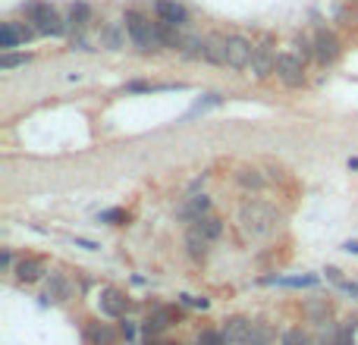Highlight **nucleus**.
Wrapping results in <instances>:
<instances>
[{
  "label": "nucleus",
  "instance_id": "obj_29",
  "mask_svg": "<svg viewBox=\"0 0 358 345\" xmlns=\"http://www.w3.org/2000/svg\"><path fill=\"white\" fill-rule=\"evenodd\" d=\"M195 345H227V342H223L220 330H201V333H198V339H195Z\"/></svg>",
  "mask_w": 358,
  "mask_h": 345
},
{
  "label": "nucleus",
  "instance_id": "obj_3",
  "mask_svg": "<svg viewBox=\"0 0 358 345\" xmlns=\"http://www.w3.org/2000/svg\"><path fill=\"white\" fill-rule=\"evenodd\" d=\"M25 16H29L31 22L38 25V31H41V35H54V38H60L63 31H66L63 19L57 16V10H54L50 3H29V6H25Z\"/></svg>",
  "mask_w": 358,
  "mask_h": 345
},
{
  "label": "nucleus",
  "instance_id": "obj_26",
  "mask_svg": "<svg viewBox=\"0 0 358 345\" xmlns=\"http://www.w3.org/2000/svg\"><path fill=\"white\" fill-rule=\"evenodd\" d=\"M305 314L311 317L315 323H327V317H330V308L327 304H317V302H311L308 308H305Z\"/></svg>",
  "mask_w": 358,
  "mask_h": 345
},
{
  "label": "nucleus",
  "instance_id": "obj_36",
  "mask_svg": "<svg viewBox=\"0 0 358 345\" xmlns=\"http://www.w3.org/2000/svg\"><path fill=\"white\" fill-rule=\"evenodd\" d=\"M346 251H352V254H358V242H346Z\"/></svg>",
  "mask_w": 358,
  "mask_h": 345
},
{
  "label": "nucleus",
  "instance_id": "obj_33",
  "mask_svg": "<svg viewBox=\"0 0 358 345\" xmlns=\"http://www.w3.org/2000/svg\"><path fill=\"white\" fill-rule=\"evenodd\" d=\"M185 304H192V308H208V298H192V295H182Z\"/></svg>",
  "mask_w": 358,
  "mask_h": 345
},
{
  "label": "nucleus",
  "instance_id": "obj_35",
  "mask_svg": "<svg viewBox=\"0 0 358 345\" xmlns=\"http://www.w3.org/2000/svg\"><path fill=\"white\" fill-rule=\"evenodd\" d=\"M101 220H123V214L120 210H107V214H101Z\"/></svg>",
  "mask_w": 358,
  "mask_h": 345
},
{
  "label": "nucleus",
  "instance_id": "obj_23",
  "mask_svg": "<svg viewBox=\"0 0 358 345\" xmlns=\"http://www.w3.org/2000/svg\"><path fill=\"white\" fill-rule=\"evenodd\" d=\"M198 229H201V233L208 235L210 242H217V239L223 235V220H220V216H210V214H208L201 223H198Z\"/></svg>",
  "mask_w": 358,
  "mask_h": 345
},
{
  "label": "nucleus",
  "instance_id": "obj_9",
  "mask_svg": "<svg viewBox=\"0 0 358 345\" xmlns=\"http://www.w3.org/2000/svg\"><path fill=\"white\" fill-rule=\"evenodd\" d=\"M223 342L227 345H248V336H252V321L248 317H229L223 323Z\"/></svg>",
  "mask_w": 358,
  "mask_h": 345
},
{
  "label": "nucleus",
  "instance_id": "obj_27",
  "mask_svg": "<svg viewBox=\"0 0 358 345\" xmlns=\"http://www.w3.org/2000/svg\"><path fill=\"white\" fill-rule=\"evenodd\" d=\"M31 57L29 54H3L0 57V69H16V66H25Z\"/></svg>",
  "mask_w": 358,
  "mask_h": 345
},
{
  "label": "nucleus",
  "instance_id": "obj_12",
  "mask_svg": "<svg viewBox=\"0 0 358 345\" xmlns=\"http://www.w3.org/2000/svg\"><path fill=\"white\" fill-rule=\"evenodd\" d=\"M13 273H16L19 283H38V279L48 273V267H44L41 258H22L16 267H13Z\"/></svg>",
  "mask_w": 358,
  "mask_h": 345
},
{
  "label": "nucleus",
  "instance_id": "obj_20",
  "mask_svg": "<svg viewBox=\"0 0 358 345\" xmlns=\"http://www.w3.org/2000/svg\"><path fill=\"white\" fill-rule=\"evenodd\" d=\"M179 54H182L185 60H204V38H198V35L182 38V47H179Z\"/></svg>",
  "mask_w": 358,
  "mask_h": 345
},
{
  "label": "nucleus",
  "instance_id": "obj_30",
  "mask_svg": "<svg viewBox=\"0 0 358 345\" xmlns=\"http://www.w3.org/2000/svg\"><path fill=\"white\" fill-rule=\"evenodd\" d=\"M327 279H334V283L340 286L343 292H349V295H355V298H358V283H349V279H343V277H340V270H327Z\"/></svg>",
  "mask_w": 358,
  "mask_h": 345
},
{
  "label": "nucleus",
  "instance_id": "obj_16",
  "mask_svg": "<svg viewBox=\"0 0 358 345\" xmlns=\"http://www.w3.org/2000/svg\"><path fill=\"white\" fill-rule=\"evenodd\" d=\"M208 245H210L208 235H204L198 226H192L189 235H185V248H189L192 258H204V254H208Z\"/></svg>",
  "mask_w": 358,
  "mask_h": 345
},
{
  "label": "nucleus",
  "instance_id": "obj_6",
  "mask_svg": "<svg viewBox=\"0 0 358 345\" xmlns=\"http://www.w3.org/2000/svg\"><path fill=\"white\" fill-rule=\"evenodd\" d=\"M255 44L242 35H227V66L229 69H245L252 63Z\"/></svg>",
  "mask_w": 358,
  "mask_h": 345
},
{
  "label": "nucleus",
  "instance_id": "obj_7",
  "mask_svg": "<svg viewBox=\"0 0 358 345\" xmlns=\"http://www.w3.org/2000/svg\"><path fill=\"white\" fill-rule=\"evenodd\" d=\"M155 16H157V22L173 25V29H182L189 22V10L179 0H155Z\"/></svg>",
  "mask_w": 358,
  "mask_h": 345
},
{
  "label": "nucleus",
  "instance_id": "obj_32",
  "mask_svg": "<svg viewBox=\"0 0 358 345\" xmlns=\"http://www.w3.org/2000/svg\"><path fill=\"white\" fill-rule=\"evenodd\" d=\"M334 345H355V339H352V330H343V333H336Z\"/></svg>",
  "mask_w": 358,
  "mask_h": 345
},
{
  "label": "nucleus",
  "instance_id": "obj_15",
  "mask_svg": "<svg viewBox=\"0 0 358 345\" xmlns=\"http://www.w3.org/2000/svg\"><path fill=\"white\" fill-rule=\"evenodd\" d=\"M66 298H69V283H66V277H63V273H50V279L44 283V302L60 304V302H66Z\"/></svg>",
  "mask_w": 358,
  "mask_h": 345
},
{
  "label": "nucleus",
  "instance_id": "obj_2",
  "mask_svg": "<svg viewBox=\"0 0 358 345\" xmlns=\"http://www.w3.org/2000/svg\"><path fill=\"white\" fill-rule=\"evenodd\" d=\"M126 31H129V41L136 44L142 54H151V50H161V35H157V22L145 19L142 13L129 10L126 13Z\"/></svg>",
  "mask_w": 358,
  "mask_h": 345
},
{
  "label": "nucleus",
  "instance_id": "obj_19",
  "mask_svg": "<svg viewBox=\"0 0 358 345\" xmlns=\"http://www.w3.org/2000/svg\"><path fill=\"white\" fill-rule=\"evenodd\" d=\"M88 19H92V6L88 3H73L69 6V25H73L76 31H85V25H88Z\"/></svg>",
  "mask_w": 358,
  "mask_h": 345
},
{
  "label": "nucleus",
  "instance_id": "obj_34",
  "mask_svg": "<svg viewBox=\"0 0 358 345\" xmlns=\"http://www.w3.org/2000/svg\"><path fill=\"white\" fill-rule=\"evenodd\" d=\"M0 264H3V270H13V267H16V264H13V254L10 251L0 254Z\"/></svg>",
  "mask_w": 358,
  "mask_h": 345
},
{
  "label": "nucleus",
  "instance_id": "obj_21",
  "mask_svg": "<svg viewBox=\"0 0 358 345\" xmlns=\"http://www.w3.org/2000/svg\"><path fill=\"white\" fill-rule=\"evenodd\" d=\"M236 182H239L245 191H261L264 189V176H261L258 170H239L236 172Z\"/></svg>",
  "mask_w": 358,
  "mask_h": 345
},
{
  "label": "nucleus",
  "instance_id": "obj_4",
  "mask_svg": "<svg viewBox=\"0 0 358 345\" xmlns=\"http://www.w3.org/2000/svg\"><path fill=\"white\" fill-rule=\"evenodd\" d=\"M277 75L286 88H302L305 85V60L296 54H280L277 57Z\"/></svg>",
  "mask_w": 358,
  "mask_h": 345
},
{
  "label": "nucleus",
  "instance_id": "obj_24",
  "mask_svg": "<svg viewBox=\"0 0 358 345\" xmlns=\"http://www.w3.org/2000/svg\"><path fill=\"white\" fill-rule=\"evenodd\" d=\"M88 339L92 342H98V345H110L113 342V330L110 327H104V323H92V327H88Z\"/></svg>",
  "mask_w": 358,
  "mask_h": 345
},
{
  "label": "nucleus",
  "instance_id": "obj_18",
  "mask_svg": "<svg viewBox=\"0 0 358 345\" xmlns=\"http://www.w3.org/2000/svg\"><path fill=\"white\" fill-rule=\"evenodd\" d=\"M170 323H173V311H170V308H157L155 314H148L145 330H148V333H161V330H167Z\"/></svg>",
  "mask_w": 358,
  "mask_h": 345
},
{
  "label": "nucleus",
  "instance_id": "obj_1",
  "mask_svg": "<svg viewBox=\"0 0 358 345\" xmlns=\"http://www.w3.org/2000/svg\"><path fill=\"white\" fill-rule=\"evenodd\" d=\"M280 226V214L264 201H245L239 207V229L248 239H267Z\"/></svg>",
  "mask_w": 358,
  "mask_h": 345
},
{
  "label": "nucleus",
  "instance_id": "obj_5",
  "mask_svg": "<svg viewBox=\"0 0 358 345\" xmlns=\"http://www.w3.org/2000/svg\"><path fill=\"white\" fill-rule=\"evenodd\" d=\"M277 57L280 54H273V44H271V38H264L261 44H255V54H252V75L255 79H267L271 73H277Z\"/></svg>",
  "mask_w": 358,
  "mask_h": 345
},
{
  "label": "nucleus",
  "instance_id": "obj_10",
  "mask_svg": "<svg viewBox=\"0 0 358 345\" xmlns=\"http://www.w3.org/2000/svg\"><path fill=\"white\" fill-rule=\"evenodd\" d=\"M340 41H336V35H330V31H321V35L315 38V57L317 63H324V66H330V63L340 60Z\"/></svg>",
  "mask_w": 358,
  "mask_h": 345
},
{
  "label": "nucleus",
  "instance_id": "obj_17",
  "mask_svg": "<svg viewBox=\"0 0 358 345\" xmlns=\"http://www.w3.org/2000/svg\"><path fill=\"white\" fill-rule=\"evenodd\" d=\"M22 44V31H19L16 22H3L0 25V50L3 54H10L13 47H19Z\"/></svg>",
  "mask_w": 358,
  "mask_h": 345
},
{
  "label": "nucleus",
  "instance_id": "obj_22",
  "mask_svg": "<svg viewBox=\"0 0 358 345\" xmlns=\"http://www.w3.org/2000/svg\"><path fill=\"white\" fill-rule=\"evenodd\" d=\"M273 342V327L271 323H252V336H248V345H271Z\"/></svg>",
  "mask_w": 358,
  "mask_h": 345
},
{
  "label": "nucleus",
  "instance_id": "obj_14",
  "mask_svg": "<svg viewBox=\"0 0 358 345\" xmlns=\"http://www.w3.org/2000/svg\"><path fill=\"white\" fill-rule=\"evenodd\" d=\"M126 22H107L104 29H101V44H104L107 50H123L126 47Z\"/></svg>",
  "mask_w": 358,
  "mask_h": 345
},
{
  "label": "nucleus",
  "instance_id": "obj_31",
  "mask_svg": "<svg viewBox=\"0 0 358 345\" xmlns=\"http://www.w3.org/2000/svg\"><path fill=\"white\" fill-rule=\"evenodd\" d=\"M280 286H315V277H296V279H277Z\"/></svg>",
  "mask_w": 358,
  "mask_h": 345
},
{
  "label": "nucleus",
  "instance_id": "obj_8",
  "mask_svg": "<svg viewBox=\"0 0 358 345\" xmlns=\"http://www.w3.org/2000/svg\"><path fill=\"white\" fill-rule=\"evenodd\" d=\"M179 220L182 223H192V226H198V223L204 220V216L210 214V198L208 195H195V198H189L185 204H179Z\"/></svg>",
  "mask_w": 358,
  "mask_h": 345
},
{
  "label": "nucleus",
  "instance_id": "obj_25",
  "mask_svg": "<svg viewBox=\"0 0 358 345\" xmlns=\"http://www.w3.org/2000/svg\"><path fill=\"white\" fill-rule=\"evenodd\" d=\"M292 47H296L299 60H311V57H315V41H311V38H305V35H299L296 41H292Z\"/></svg>",
  "mask_w": 358,
  "mask_h": 345
},
{
  "label": "nucleus",
  "instance_id": "obj_28",
  "mask_svg": "<svg viewBox=\"0 0 358 345\" xmlns=\"http://www.w3.org/2000/svg\"><path fill=\"white\" fill-rule=\"evenodd\" d=\"M280 342H283V345H311V342H308V336H305V330H299V327L286 330L283 339H280Z\"/></svg>",
  "mask_w": 358,
  "mask_h": 345
},
{
  "label": "nucleus",
  "instance_id": "obj_13",
  "mask_svg": "<svg viewBox=\"0 0 358 345\" xmlns=\"http://www.w3.org/2000/svg\"><path fill=\"white\" fill-rule=\"evenodd\" d=\"M204 60L214 66H227V38L223 35H208L204 38Z\"/></svg>",
  "mask_w": 358,
  "mask_h": 345
},
{
  "label": "nucleus",
  "instance_id": "obj_11",
  "mask_svg": "<svg viewBox=\"0 0 358 345\" xmlns=\"http://www.w3.org/2000/svg\"><path fill=\"white\" fill-rule=\"evenodd\" d=\"M98 308H101V314H107V317H123L126 314V295L120 289H101Z\"/></svg>",
  "mask_w": 358,
  "mask_h": 345
}]
</instances>
